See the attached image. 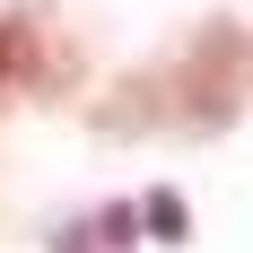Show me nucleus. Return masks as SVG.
<instances>
[{"instance_id": "f257e3e1", "label": "nucleus", "mask_w": 253, "mask_h": 253, "mask_svg": "<svg viewBox=\"0 0 253 253\" xmlns=\"http://www.w3.org/2000/svg\"><path fill=\"white\" fill-rule=\"evenodd\" d=\"M245 96H253V35L210 18L183 52H166L157 70L131 79L123 96L105 105V123L114 131H166V123L175 131H218Z\"/></svg>"}, {"instance_id": "f03ea898", "label": "nucleus", "mask_w": 253, "mask_h": 253, "mask_svg": "<svg viewBox=\"0 0 253 253\" xmlns=\"http://www.w3.org/2000/svg\"><path fill=\"white\" fill-rule=\"evenodd\" d=\"M70 79V52L52 44V26L35 9H0V105L35 96V87H61Z\"/></svg>"}, {"instance_id": "7ed1b4c3", "label": "nucleus", "mask_w": 253, "mask_h": 253, "mask_svg": "<svg viewBox=\"0 0 253 253\" xmlns=\"http://www.w3.org/2000/svg\"><path fill=\"white\" fill-rule=\"evenodd\" d=\"M131 227H140V201H105V210H79L70 227L52 236V253H131V245H140Z\"/></svg>"}, {"instance_id": "20e7f679", "label": "nucleus", "mask_w": 253, "mask_h": 253, "mask_svg": "<svg viewBox=\"0 0 253 253\" xmlns=\"http://www.w3.org/2000/svg\"><path fill=\"white\" fill-rule=\"evenodd\" d=\"M140 227H149V245H183V236H192V210H183V192H166V183H157L149 201H140Z\"/></svg>"}]
</instances>
